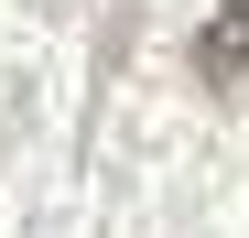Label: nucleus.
Returning <instances> with one entry per match:
<instances>
[{
  "mask_svg": "<svg viewBox=\"0 0 249 238\" xmlns=\"http://www.w3.org/2000/svg\"><path fill=\"white\" fill-rule=\"evenodd\" d=\"M195 87L206 98H249V0H217V22L195 33Z\"/></svg>",
  "mask_w": 249,
  "mask_h": 238,
  "instance_id": "1",
  "label": "nucleus"
}]
</instances>
